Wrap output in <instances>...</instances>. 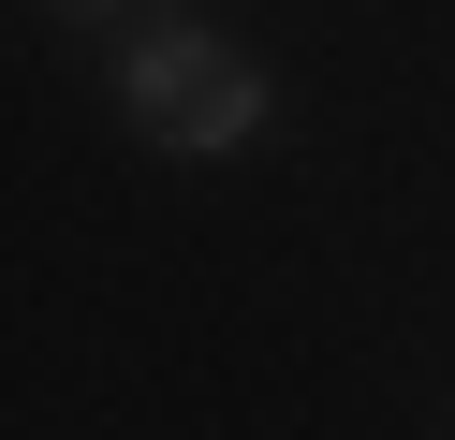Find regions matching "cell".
Masks as SVG:
<instances>
[{"label":"cell","mask_w":455,"mask_h":440,"mask_svg":"<svg viewBox=\"0 0 455 440\" xmlns=\"http://www.w3.org/2000/svg\"><path fill=\"white\" fill-rule=\"evenodd\" d=\"M118 117L148 147H177V162H235V147H265L279 132V74L265 59H235L206 15H132V44H118Z\"/></svg>","instance_id":"1"},{"label":"cell","mask_w":455,"mask_h":440,"mask_svg":"<svg viewBox=\"0 0 455 440\" xmlns=\"http://www.w3.org/2000/svg\"><path fill=\"white\" fill-rule=\"evenodd\" d=\"M44 15H74V29H103V15H118V0H44Z\"/></svg>","instance_id":"2"}]
</instances>
